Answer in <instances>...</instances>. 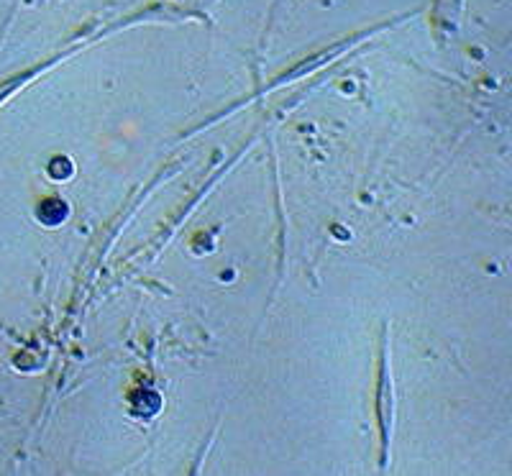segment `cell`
Wrapping results in <instances>:
<instances>
[{"label": "cell", "mask_w": 512, "mask_h": 476, "mask_svg": "<svg viewBox=\"0 0 512 476\" xmlns=\"http://www.w3.org/2000/svg\"><path fill=\"white\" fill-rule=\"evenodd\" d=\"M39 218L47 226H57V223H62L64 218H67V205L62 203V200H44V203L39 205Z\"/></svg>", "instance_id": "obj_1"}]
</instances>
